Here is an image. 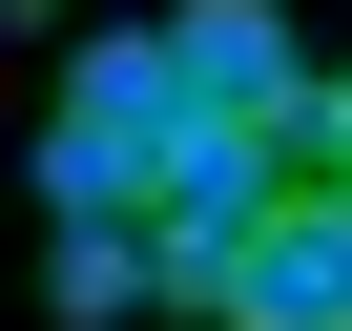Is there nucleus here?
<instances>
[{
  "label": "nucleus",
  "mask_w": 352,
  "mask_h": 331,
  "mask_svg": "<svg viewBox=\"0 0 352 331\" xmlns=\"http://www.w3.org/2000/svg\"><path fill=\"white\" fill-rule=\"evenodd\" d=\"M208 331H352V187L311 166V187L228 249V290H208Z\"/></svg>",
  "instance_id": "nucleus-1"
},
{
  "label": "nucleus",
  "mask_w": 352,
  "mask_h": 331,
  "mask_svg": "<svg viewBox=\"0 0 352 331\" xmlns=\"http://www.w3.org/2000/svg\"><path fill=\"white\" fill-rule=\"evenodd\" d=\"M63 124H124V145H166V124H187L166 21H83V42H63Z\"/></svg>",
  "instance_id": "nucleus-2"
},
{
  "label": "nucleus",
  "mask_w": 352,
  "mask_h": 331,
  "mask_svg": "<svg viewBox=\"0 0 352 331\" xmlns=\"http://www.w3.org/2000/svg\"><path fill=\"white\" fill-rule=\"evenodd\" d=\"M124 310H166L145 228H63V331H124Z\"/></svg>",
  "instance_id": "nucleus-3"
},
{
  "label": "nucleus",
  "mask_w": 352,
  "mask_h": 331,
  "mask_svg": "<svg viewBox=\"0 0 352 331\" xmlns=\"http://www.w3.org/2000/svg\"><path fill=\"white\" fill-rule=\"evenodd\" d=\"M331 187H352V62H331Z\"/></svg>",
  "instance_id": "nucleus-4"
}]
</instances>
